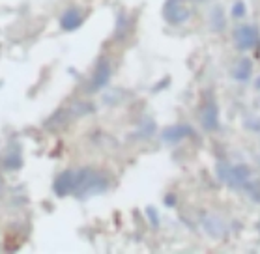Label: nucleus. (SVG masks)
<instances>
[{"instance_id": "f257e3e1", "label": "nucleus", "mask_w": 260, "mask_h": 254, "mask_svg": "<svg viewBox=\"0 0 260 254\" xmlns=\"http://www.w3.org/2000/svg\"><path fill=\"white\" fill-rule=\"evenodd\" d=\"M236 42L242 49L253 47L254 42H256V30L251 28V26H242L236 32Z\"/></svg>"}, {"instance_id": "f03ea898", "label": "nucleus", "mask_w": 260, "mask_h": 254, "mask_svg": "<svg viewBox=\"0 0 260 254\" xmlns=\"http://www.w3.org/2000/svg\"><path fill=\"white\" fill-rule=\"evenodd\" d=\"M73 189H75V176H73L71 172L62 174V176L56 179V184H54V191H56L58 195H68V193Z\"/></svg>"}, {"instance_id": "7ed1b4c3", "label": "nucleus", "mask_w": 260, "mask_h": 254, "mask_svg": "<svg viewBox=\"0 0 260 254\" xmlns=\"http://www.w3.org/2000/svg\"><path fill=\"white\" fill-rule=\"evenodd\" d=\"M226 170H229V174L221 172V176H223L225 182H229V184H232V185L242 184L243 179H245V176H247V170L242 168V166H232V168H226Z\"/></svg>"}, {"instance_id": "20e7f679", "label": "nucleus", "mask_w": 260, "mask_h": 254, "mask_svg": "<svg viewBox=\"0 0 260 254\" xmlns=\"http://www.w3.org/2000/svg\"><path fill=\"white\" fill-rule=\"evenodd\" d=\"M202 118H204V127L206 129H213L215 125H217V111H215V105H210L204 108V113H202Z\"/></svg>"}, {"instance_id": "39448f33", "label": "nucleus", "mask_w": 260, "mask_h": 254, "mask_svg": "<svg viewBox=\"0 0 260 254\" xmlns=\"http://www.w3.org/2000/svg\"><path fill=\"white\" fill-rule=\"evenodd\" d=\"M109 75H111V67L107 65V62H101V64L98 65V71H95L94 84L95 86H103V84L109 81Z\"/></svg>"}, {"instance_id": "423d86ee", "label": "nucleus", "mask_w": 260, "mask_h": 254, "mask_svg": "<svg viewBox=\"0 0 260 254\" xmlns=\"http://www.w3.org/2000/svg\"><path fill=\"white\" fill-rule=\"evenodd\" d=\"M79 24H81V15H79L77 12H70V13H66V17L62 19V26H64L66 30H73V28H77Z\"/></svg>"}, {"instance_id": "0eeeda50", "label": "nucleus", "mask_w": 260, "mask_h": 254, "mask_svg": "<svg viewBox=\"0 0 260 254\" xmlns=\"http://www.w3.org/2000/svg\"><path fill=\"white\" fill-rule=\"evenodd\" d=\"M169 8H171V15H169V19H171L172 23H180V21H183V19L187 17L185 10L178 8V2H176V0H172L171 4H169Z\"/></svg>"}, {"instance_id": "6e6552de", "label": "nucleus", "mask_w": 260, "mask_h": 254, "mask_svg": "<svg viewBox=\"0 0 260 254\" xmlns=\"http://www.w3.org/2000/svg\"><path fill=\"white\" fill-rule=\"evenodd\" d=\"M185 133H189V129L183 127V125H180V127H172V129L165 131V138L167 140H178V138H182Z\"/></svg>"}, {"instance_id": "1a4fd4ad", "label": "nucleus", "mask_w": 260, "mask_h": 254, "mask_svg": "<svg viewBox=\"0 0 260 254\" xmlns=\"http://www.w3.org/2000/svg\"><path fill=\"white\" fill-rule=\"evenodd\" d=\"M249 73H251V64L243 60L242 64H240V67H238V71H236V77L238 79H247Z\"/></svg>"}, {"instance_id": "9d476101", "label": "nucleus", "mask_w": 260, "mask_h": 254, "mask_svg": "<svg viewBox=\"0 0 260 254\" xmlns=\"http://www.w3.org/2000/svg\"><path fill=\"white\" fill-rule=\"evenodd\" d=\"M243 4H236V8H234V13H236V17H242V13H243Z\"/></svg>"}]
</instances>
